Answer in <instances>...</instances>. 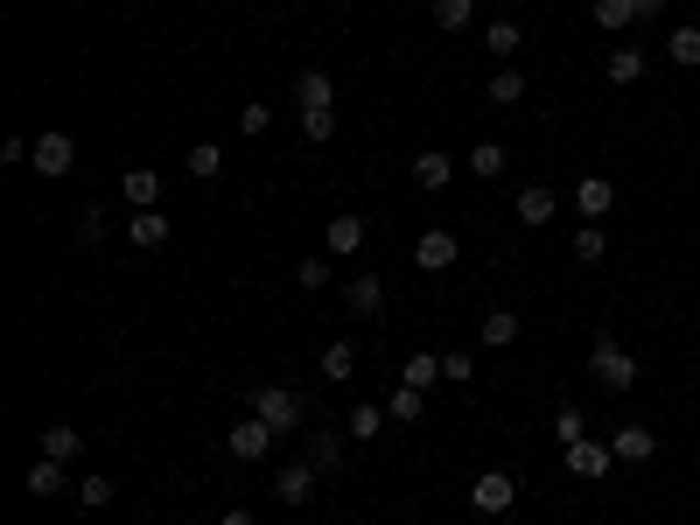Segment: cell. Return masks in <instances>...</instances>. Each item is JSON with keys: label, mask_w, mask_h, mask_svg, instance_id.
I'll return each mask as SVG.
<instances>
[{"label": "cell", "mask_w": 700, "mask_h": 525, "mask_svg": "<svg viewBox=\"0 0 700 525\" xmlns=\"http://www.w3.org/2000/svg\"><path fill=\"white\" fill-rule=\"evenodd\" d=\"M610 470H616V448H610V442L581 435L575 448H567V477H581V483H602Z\"/></svg>", "instance_id": "5b68a950"}, {"label": "cell", "mask_w": 700, "mask_h": 525, "mask_svg": "<svg viewBox=\"0 0 700 525\" xmlns=\"http://www.w3.org/2000/svg\"><path fill=\"white\" fill-rule=\"evenodd\" d=\"M560 203H554V190H546V182H533V190H519V203H512V217L525 224V232H540L546 217H554Z\"/></svg>", "instance_id": "2e32d148"}, {"label": "cell", "mask_w": 700, "mask_h": 525, "mask_svg": "<svg viewBox=\"0 0 700 525\" xmlns=\"http://www.w3.org/2000/svg\"><path fill=\"white\" fill-rule=\"evenodd\" d=\"M70 498H78L85 512H105V504H112V483H105L99 470H91V477H78V491H70Z\"/></svg>", "instance_id": "836d02e7"}, {"label": "cell", "mask_w": 700, "mask_h": 525, "mask_svg": "<svg viewBox=\"0 0 700 525\" xmlns=\"http://www.w3.org/2000/svg\"><path fill=\"white\" fill-rule=\"evenodd\" d=\"M589 371L602 379V392H631V386H637V358L616 344V336H596V350H589Z\"/></svg>", "instance_id": "7a4b0ae2"}, {"label": "cell", "mask_w": 700, "mask_h": 525, "mask_svg": "<svg viewBox=\"0 0 700 525\" xmlns=\"http://www.w3.org/2000/svg\"><path fill=\"white\" fill-rule=\"evenodd\" d=\"M357 246H365V217H357V211H336L330 232H323V253H330V259H351Z\"/></svg>", "instance_id": "30bf717a"}, {"label": "cell", "mask_w": 700, "mask_h": 525, "mask_svg": "<svg viewBox=\"0 0 700 525\" xmlns=\"http://www.w3.org/2000/svg\"><path fill=\"white\" fill-rule=\"evenodd\" d=\"M666 56H673V64H687V70H700V29L679 22V29L666 35Z\"/></svg>", "instance_id": "484cf974"}, {"label": "cell", "mask_w": 700, "mask_h": 525, "mask_svg": "<svg viewBox=\"0 0 700 525\" xmlns=\"http://www.w3.org/2000/svg\"><path fill=\"white\" fill-rule=\"evenodd\" d=\"M29 168H35V176H70V168H78V141H70V134H43V141H35V155H29Z\"/></svg>", "instance_id": "52a82bcc"}, {"label": "cell", "mask_w": 700, "mask_h": 525, "mask_svg": "<svg viewBox=\"0 0 700 525\" xmlns=\"http://www.w3.org/2000/svg\"><path fill=\"white\" fill-rule=\"evenodd\" d=\"M456 259H463V238H456V232H442V224L413 238V267H427V273H448Z\"/></svg>", "instance_id": "8992f818"}, {"label": "cell", "mask_w": 700, "mask_h": 525, "mask_svg": "<svg viewBox=\"0 0 700 525\" xmlns=\"http://www.w3.org/2000/svg\"><path fill=\"white\" fill-rule=\"evenodd\" d=\"M631 14H637V22H658V14H666V0H631Z\"/></svg>", "instance_id": "b9f144b4"}, {"label": "cell", "mask_w": 700, "mask_h": 525, "mask_svg": "<svg viewBox=\"0 0 700 525\" xmlns=\"http://www.w3.org/2000/svg\"><path fill=\"white\" fill-rule=\"evenodd\" d=\"M301 134H309V141H336V105H301Z\"/></svg>", "instance_id": "d6a6232c"}, {"label": "cell", "mask_w": 700, "mask_h": 525, "mask_svg": "<svg viewBox=\"0 0 700 525\" xmlns=\"http://www.w3.org/2000/svg\"><path fill=\"white\" fill-rule=\"evenodd\" d=\"M43 456H56V462H78L85 456V435L70 421H56V427H43Z\"/></svg>", "instance_id": "d6986e66"}, {"label": "cell", "mask_w": 700, "mask_h": 525, "mask_svg": "<svg viewBox=\"0 0 700 525\" xmlns=\"http://www.w3.org/2000/svg\"><path fill=\"white\" fill-rule=\"evenodd\" d=\"M126 238H134L141 253H162L168 246V211H134L126 217Z\"/></svg>", "instance_id": "e0dca14e"}, {"label": "cell", "mask_w": 700, "mask_h": 525, "mask_svg": "<svg viewBox=\"0 0 700 525\" xmlns=\"http://www.w3.org/2000/svg\"><path fill=\"white\" fill-rule=\"evenodd\" d=\"M295 288H301V294H323V288H330V267H323V253H315V259H301V267H295Z\"/></svg>", "instance_id": "8d00e7d4"}, {"label": "cell", "mask_w": 700, "mask_h": 525, "mask_svg": "<svg viewBox=\"0 0 700 525\" xmlns=\"http://www.w3.org/2000/svg\"><path fill=\"white\" fill-rule=\"evenodd\" d=\"M463 168H469V176H477V182H498L504 168H512V155H504L498 141H477V147H469V155H463Z\"/></svg>", "instance_id": "ac0fdd59"}, {"label": "cell", "mask_w": 700, "mask_h": 525, "mask_svg": "<svg viewBox=\"0 0 700 525\" xmlns=\"http://www.w3.org/2000/svg\"><path fill=\"white\" fill-rule=\"evenodd\" d=\"M274 442H280V435H274V427L259 421V414H245V421L224 427V448H232L238 462H267V448H274Z\"/></svg>", "instance_id": "277c9868"}, {"label": "cell", "mask_w": 700, "mask_h": 525, "mask_svg": "<svg viewBox=\"0 0 700 525\" xmlns=\"http://www.w3.org/2000/svg\"><path fill=\"white\" fill-rule=\"evenodd\" d=\"M602 253H610V232H602V224H581V232H575V259H581V267H602Z\"/></svg>", "instance_id": "f1b7e54d"}, {"label": "cell", "mask_w": 700, "mask_h": 525, "mask_svg": "<svg viewBox=\"0 0 700 525\" xmlns=\"http://www.w3.org/2000/svg\"><path fill=\"white\" fill-rule=\"evenodd\" d=\"M519 329H525V323H519V315H512V309H490V315H484V323H477V336H484V344H490V350H504V344H519Z\"/></svg>", "instance_id": "44dd1931"}, {"label": "cell", "mask_w": 700, "mask_h": 525, "mask_svg": "<svg viewBox=\"0 0 700 525\" xmlns=\"http://www.w3.org/2000/svg\"><path fill=\"white\" fill-rule=\"evenodd\" d=\"M525 99V70H498L490 78V105H519Z\"/></svg>", "instance_id": "e575fe53"}, {"label": "cell", "mask_w": 700, "mask_h": 525, "mask_svg": "<svg viewBox=\"0 0 700 525\" xmlns=\"http://www.w3.org/2000/svg\"><path fill=\"white\" fill-rule=\"evenodd\" d=\"M434 379H442V358H434V350H413L400 365V386H413V392H434Z\"/></svg>", "instance_id": "7402d4cb"}, {"label": "cell", "mask_w": 700, "mask_h": 525, "mask_svg": "<svg viewBox=\"0 0 700 525\" xmlns=\"http://www.w3.org/2000/svg\"><path fill=\"white\" fill-rule=\"evenodd\" d=\"M512 504H519V477L512 470H484L477 483H469V512L498 518V512H512Z\"/></svg>", "instance_id": "3957f363"}, {"label": "cell", "mask_w": 700, "mask_h": 525, "mask_svg": "<svg viewBox=\"0 0 700 525\" xmlns=\"http://www.w3.org/2000/svg\"><path fill=\"white\" fill-rule=\"evenodd\" d=\"M182 168H189V176H197V182H211L218 168H224V147H218V141H197V147H189V155H182Z\"/></svg>", "instance_id": "83f0119b"}, {"label": "cell", "mask_w": 700, "mask_h": 525, "mask_svg": "<svg viewBox=\"0 0 700 525\" xmlns=\"http://www.w3.org/2000/svg\"><path fill=\"white\" fill-rule=\"evenodd\" d=\"M344 302H351L357 315H378V309H386V280H378V273H357L351 288H344Z\"/></svg>", "instance_id": "ffe728a7"}, {"label": "cell", "mask_w": 700, "mask_h": 525, "mask_svg": "<svg viewBox=\"0 0 700 525\" xmlns=\"http://www.w3.org/2000/svg\"><path fill=\"white\" fill-rule=\"evenodd\" d=\"M392 414H386V406H371V400H357L351 406V421H344V435H357V442H378V427H386Z\"/></svg>", "instance_id": "603a6c76"}, {"label": "cell", "mask_w": 700, "mask_h": 525, "mask_svg": "<svg viewBox=\"0 0 700 525\" xmlns=\"http://www.w3.org/2000/svg\"><path fill=\"white\" fill-rule=\"evenodd\" d=\"M693 379H700V358H693Z\"/></svg>", "instance_id": "ee69618b"}, {"label": "cell", "mask_w": 700, "mask_h": 525, "mask_svg": "<svg viewBox=\"0 0 700 525\" xmlns=\"http://www.w3.org/2000/svg\"><path fill=\"white\" fill-rule=\"evenodd\" d=\"M64 470H70V462L35 456V462H29V477H22V491H29V498H64V491H78V483H70Z\"/></svg>", "instance_id": "9c48e42d"}, {"label": "cell", "mask_w": 700, "mask_h": 525, "mask_svg": "<svg viewBox=\"0 0 700 525\" xmlns=\"http://www.w3.org/2000/svg\"><path fill=\"white\" fill-rule=\"evenodd\" d=\"M245 414H259V421L274 427V435H295V427L309 421V400H301V392H288V386H253Z\"/></svg>", "instance_id": "6da1fadb"}, {"label": "cell", "mask_w": 700, "mask_h": 525, "mask_svg": "<svg viewBox=\"0 0 700 525\" xmlns=\"http://www.w3.org/2000/svg\"><path fill=\"white\" fill-rule=\"evenodd\" d=\"M442 379H448V386L477 379V358H469V350H448V358H442Z\"/></svg>", "instance_id": "ab89813d"}, {"label": "cell", "mask_w": 700, "mask_h": 525, "mask_svg": "<svg viewBox=\"0 0 700 525\" xmlns=\"http://www.w3.org/2000/svg\"><path fill=\"white\" fill-rule=\"evenodd\" d=\"M581 435H589V414H581V406H554V442L575 448Z\"/></svg>", "instance_id": "1f68e13d"}, {"label": "cell", "mask_w": 700, "mask_h": 525, "mask_svg": "<svg viewBox=\"0 0 700 525\" xmlns=\"http://www.w3.org/2000/svg\"><path fill=\"white\" fill-rule=\"evenodd\" d=\"M99 238H105V217L85 211V217H78V246H99Z\"/></svg>", "instance_id": "60d3db41"}, {"label": "cell", "mask_w": 700, "mask_h": 525, "mask_svg": "<svg viewBox=\"0 0 700 525\" xmlns=\"http://www.w3.org/2000/svg\"><path fill=\"white\" fill-rule=\"evenodd\" d=\"M596 29H602V35H623V29H637L631 0H596Z\"/></svg>", "instance_id": "f546056e"}, {"label": "cell", "mask_w": 700, "mask_h": 525, "mask_svg": "<svg viewBox=\"0 0 700 525\" xmlns=\"http://www.w3.org/2000/svg\"><path fill=\"white\" fill-rule=\"evenodd\" d=\"M357 371V350L344 344V336H336V344H323V386H344Z\"/></svg>", "instance_id": "d4e9b609"}, {"label": "cell", "mask_w": 700, "mask_h": 525, "mask_svg": "<svg viewBox=\"0 0 700 525\" xmlns=\"http://www.w3.org/2000/svg\"><path fill=\"white\" fill-rule=\"evenodd\" d=\"M120 197L134 203V211H162V176H155V168H126V176H120Z\"/></svg>", "instance_id": "5bb4252c"}, {"label": "cell", "mask_w": 700, "mask_h": 525, "mask_svg": "<svg viewBox=\"0 0 700 525\" xmlns=\"http://www.w3.org/2000/svg\"><path fill=\"white\" fill-rule=\"evenodd\" d=\"M484 43H490V56H519V43H525V35H519V22H490V35H484Z\"/></svg>", "instance_id": "f35d334b"}, {"label": "cell", "mask_w": 700, "mask_h": 525, "mask_svg": "<svg viewBox=\"0 0 700 525\" xmlns=\"http://www.w3.org/2000/svg\"><path fill=\"white\" fill-rule=\"evenodd\" d=\"M330 99H336L330 70H301V78H295V105H330Z\"/></svg>", "instance_id": "4316f807"}, {"label": "cell", "mask_w": 700, "mask_h": 525, "mask_svg": "<svg viewBox=\"0 0 700 525\" xmlns=\"http://www.w3.org/2000/svg\"><path fill=\"white\" fill-rule=\"evenodd\" d=\"M218 525H259V518H253V512H224Z\"/></svg>", "instance_id": "7bdbcfd3"}, {"label": "cell", "mask_w": 700, "mask_h": 525, "mask_svg": "<svg viewBox=\"0 0 700 525\" xmlns=\"http://www.w3.org/2000/svg\"><path fill=\"white\" fill-rule=\"evenodd\" d=\"M602 78H610L616 91H631L637 78H645V49H637V43H616L610 56H602Z\"/></svg>", "instance_id": "8fae6325"}, {"label": "cell", "mask_w": 700, "mask_h": 525, "mask_svg": "<svg viewBox=\"0 0 700 525\" xmlns=\"http://www.w3.org/2000/svg\"><path fill=\"white\" fill-rule=\"evenodd\" d=\"M315 477H323L315 462H288V470L274 477V498H280V504H309V498H315Z\"/></svg>", "instance_id": "7c38bea8"}, {"label": "cell", "mask_w": 700, "mask_h": 525, "mask_svg": "<svg viewBox=\"0 0 700 525\" xmlns=\"http://www.w3.org/2000/svg\"><path fill=\"white\" fill-rule=\"evenodd\" d=\"M267 126H274V105H267V99L238 105V134H253V141H259V134H267Z\"/></svg>", "instance_id": "74e56055"}, {"label": "cell", "mask_w": 700, "mask_h": 525, "mask_svg": "<svg viewBox=\"0 0 700 525\" xmlns=\"http://www.w3.org/2000/svg\"><path fill=\"white\" fill-rule=\"evenodd\" d=\"M456 155H442V147H427V155H413V182H421V190H448V182H456Z\"/></svg>", "instance_id": "4fadbf2b"}, {"label": "cell", "mask_w": 700, "mask_h": 525, "mask_svg": "<svg viewBox=\"0 0 700 525\" xmlns=\"http://www.w3.org/2000/svg\"><path fill=\"white\" fill-rule=\"evenodd\" d=\"M610 448H616V462H652L658 456V435H652V427H616V435H610Z\"/></svg>", "instance_id": "9a60e30c"}, {"label": "cell", "mask_w": 700, "mask_h": 525, "mask_svg": "<svg viewBox=\"0 0 700 525\" xmlns=\"http://www.w3.org/2000/svg\"><path fill=\"white\" fill-rule=\"evenodd\" d=\"M421 406H427V392H413V386H392V400H386V414L400 421V427H413L421 421Z\"/></svg>", "instance_id": "4dcf8cb0"}, {"label": "cell", "mask_w": 700, "mask_h": 525, "mask_svg": "<svg viewBox=\"0 0 700 525\" xmlns=\"http://www.w3.org/2000/svg\"><path fill=\"white\" fill-rule=\"evenodd\" d=\"M575 211H581V224H602L616 211V182L610 176H581L575 182Z\"/></svg>", "instance_id": "ba28073f"}, {"label": "cell", "mask_w": 700, "mask_h": 525, "mask_svg": "<svg viewBox=\"0 0 700 525\" xmlns=\"http://www.w3.org/2000/svg\"><path fill=\"white\" fill-rule=\"evenodd\" d=\"M469 22H477V0H434V29L442 35H463Z\"/></svg>", "instance_id": "cb8c5ba5"}, {"label": "cell", "mask_w": 700, "mask_h": 525, "mask_svg": "<svg viewBox=\"0 0 700 525\" xmlns=\"http://www.w3.org/2000/svg\"><path fill=\"white\" fill-rule=\"evenodd\" d=\"M301 462H315V470H336V462H344V442L336 435H309V456Z\"/></svg>", "instance_id": "d590c367"}]
</instances>
